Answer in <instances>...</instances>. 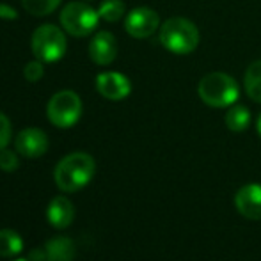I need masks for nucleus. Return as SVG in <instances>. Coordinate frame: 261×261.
Masks as SVG:
<instances>
[{"instance_id": "nucleus-1", "label": "nucleus", "mask_w": 261, "mask_h": 261, "mask_svg": "<svg viewBox=\"0 0 261 261\" xmlns=\"http://www.w3.org/2000/svg\"><path fill=\"white\" fill-rule=\"evenodd\" d=\"M96 172V162L89 153L76 151L64 156L57 164L54 178L57 187L66 194H73L82 190L91 183Z\"/></svg>"}, {"instance_id": "nucleus-2", "label": "nucleus", "mask_w": 261, "mask_h": 261, "mask_svg": "<svg viewBox=\"0 0 261 261\" xmlns=\"http://www.w3.org/2000/svg\"><path fill=\"white\" fill-rule=\"evenodd\" d=\"M197 94L203 103L213 109L231 107L240 96V87L237 80L224 71H212L204 75L197 84Z\"/></svg>"}, {"instance_id": "nucleus-3", "label": "nucleus", "mask_w": 261, "mask_h": 261, "mask_svg": "<svg viewBox=\"0 0 261 261\" xmlns=\"http://www.w3.org/2000/svg\"><path fill=\"white\" fill-rule=\"evenodd\" d=\"M160 43L169 52L187 55L199 45V29L187 18H169L160 27Z\"/></svg>"}, {"instance_id": "nucleus-4", "label": "nucleus", "mask_w": 261, "mask_h": 261, "mask_svg": "<svg viewBox=\"0 0 261 261\" xmlns=\"http://www.w3.org/2000/svg\"><path fill=\"white\" fill-rule=\"evenodd\" d=\"M68 43L64 32L52 23L38 27L32 34V54L41 62H59L66 55Z\"/></svg>"}, {"instance_id": "nucleus-5", "label": "nucleus", "mask_w": 261, "mask_h": 261, "mask_svg": "<svg viewBox=\"0 0 261 261\" xmlns=\"http://www.w3.org/2000/svg\"><path fill=\"white\" fill-rule=\"evenodd\" d=\"M98 23H100L98 11L84 2L68 4L61 13L62 29L73 38H86V36L93 34Z\"/></svg>"}, {"instance_id": "nucleus-6", "label": "nucleus", "mask_w": 261, "mask_h": 261, "mask_svg": "<svg viewBox=\"0 0 261 261\" xmlns=\"http://www.w3.org/2000/svg\"><path fill=\"white\" fill-rule=\"evenodd\" d=\"M48 121L57 128H71L82 116V100L75 91H59L46 107Z\"/></svg>"}, {"instance_id": "nucleus-7", "label": "nucleus", "mask_w": 261, "mask_h": 261, "mask_svg": "<svg viewBox=\"0 0 261 261\" xmlns=\"http://www.w3.org/2000/svg\"><path fill=\"white\" fill-rule=\"evenodd\" d=\"M160 27V16L156 11L149 9V7H135L130 11L124 20V31L132 36V38L144 39L153 36Z\"/></svg>"}, {"instance_id": "nucleus-8", "label": "nucleus", "mask_w": 261, "mask_h": 261, "mask_svg": "<svg viewBox=\"0 0 261 261\" xmlns=\"http://www.w3.org/2000/svg\"><path fill=\"white\" fill-rule=\"evenodd\" d=\"M96 91L110 101H121L132 93V82L119 71H103L96 76Z\"/></svg>"}, {"instance_id": "nucleus-9", "label": "nucleus", "mask_w": 261, "mask_h": 261, "mask_svg": "<svg viewBox=\"0 0 261 261\" xmlns=\"http://www.w3.org/2000/svg\"><path fill=\"white\" fill-rule=\"evenodd\" d=\"M14 148L25 158H39L48 151V137L39 128H25L16 135Z\"/></svg>"}, {"instance_id": "nucleus-10", "label": "nucleus", "mask_w": 261, "mask_h": 261, "mask_svg": "<svg viewBox=\"0 0 261 261\" xmlns=\"http://www.w3.org/2000/svg\"><path fill=\"white\" fill-rule=\"evenodd\" d=\"M234 206L238 213L249 220H261V185L249 183L242 187L234 196Z\"/></svg>"}, {"instance_id": "nucleus-11", "label": "nucleus", "mask_w": 261, "mask_h": 261, "mask_svg": "<svg viewBox=\"0 0 261 261\" xmlns=\"http://www.w3.org/2000/svg\"><path fill=\"white\" fill-rule=\"evenodd\" d=\"M117 55V41L116 36L107 31L98 32L89 45V57L94 64L109 66L114 62Z\"/></svg>"}, {"instance_id": "nucleus-12", "label": "nucleus", "mask_w": 261, "mask_h": 261, "mask_svg": "<svg viewBox=\"0 0 261 261\" xmlns=\"http://www.w3.org/2000/svg\"><path fill=\"white\" fill-rule=\"evenodd\" d=\"M46 219L55 229H66L68 226H71L73 219H75L73 203L64 196L54 197L48 204V210H46Z\"/></svg>"}, {"instance_id": "nucleus-13", "label": "nucleus", "mask_w": 261, "mask_h": 261, "mask_svg": "<svg viewBox=\"0 0 261 261\" xmlns=\"http://www.w3.org/2000/svg\"><path fill=\"white\" fill-rule=\"evenodd\" d=\"M46 261H73L76 254L75 242L68 237H55L46 242Z\"/></svg>"}, {"instance_id": "nucleus-14", "label": "nucleus", "mask_w": 261, "mask_h": 261, "mask_svg": "<svg viewBox=\"0 0 261 261\" xmlns=\"http://www.w3.org/2000/svg\"><path fill=\"white\" fill-rule=\"evenodd\" d=\"M224 121H226L227 130L240 134V132L247 130L249 124H251V112L244 105H231L229 110L226 112Z\"/></svg>"}, {"instance_id": "nucleus-15", "label": "nucleus", "mask_w": 261, "mask_h": 261, "mask_svg": "<svg viewBox=\"0 0 261 261\" xmlns=\"http://www.w3.org/2000/svg\"><path fill=\"white\" fill-rule=\"evenodd\" d=\"M245 93L256 103H261V59L249 64L244 76Z\"/></svg>"}, {"instance_id": "nucleus-16", "label": "nucleus", "mask_w": 261, "mask_h": 261, "mask_svg": "<svg viewBox=\"0 0 261 261\" xmlns=\"http://www.w3.org/2000/svg\"><path fill=\"white\" fill-rule=\"evenodd\" d=\"M23 251V240L13 229H0V256L13 258Z\"/></svg>"}, {"instance_id": "nucleus-17", "label": "nucleus", "mask_w": 261, "mask_h": 261, "mask_svg": "<svg viewBox=\"0 0 261 261\" xmlns=\"http://www.w3.org/2000/svg\"><path fill=\"white\" fill-rule=\"evenodd\" d=\"M61 0H21V6L32 16H48L59 7Z\"/></svg>"}, {"instance_id": "nucleus-18", "label": "nucleus", "mask_w": 261, "mask_h": 261, "mask_svg": "<svg viewBox=\"0 0 261 261\" xmlns=\"http://www.w3.org/2000/svg\"><path fill=\"white\" fill-rule=\"evenodd\" d=\"M98 14L105 21H119L124 16V2L123 0H103L98 7Z\"/></svg>"}, {"instance_id": "nucleus-19", "label": "nucleus", "mask_w": 261, "mask_h": 261, "mask_svg": "<svg viewBox=\"0 0 261 261\" xmlns=\"http://www.w3.org/2000/svg\"><path fill=\"white\" fill-rule=\"evenodd\" d=\"M20 167V160H18V155L11 149L4 148L0 151V169L6 172H14Z\"/></svg>"}, {"instance_id": "nucleus-20", "label": "nucleus", "mask_w": 261, "mask_h": 261, "mask_svg": "<svg viewBox=\"0 0 261 261\" xmlns=\"http://www.w3.org/2000/svg\"><path fill=\"white\" fill-rule=\"evenodd\" d=\"M23 76L29 80V82H38V80H41V76H43V62L39 61V59L27 62V64H25V68H23Z\"/></svg>"}, {"instance_id": "nucleus-21", "label": "nucleus", "mask_w": 261, "mask_h": 261, "mask_svg": "<svg viewBox=\"0 0 261 261\" xmlns=\"http://www.w3.org/2000/svg\"><path fill=\"white\" fill-rule=\"evenodd\" d=\"M11 121L7 119L6 114L0 112V151H2L4 148H7V144H9L11 141Z\"/></svg>"}, {"instance_id": "nucleus-22", "label": "nucleus", "mask_w": 261, "mask_h": 261, "mask_svg": "<svg viewBox=\"0 0 261 261\" xmlns=\"http://www.w3.org/2000/svg\"><path fill=\"white\" fill-rule=\"evenodd\" d=\"M0 18L2 20H16L18 11L14 7L7 6V4H0Z\"/></svg>"}, {"instance_id": "nucleus-23", "label": "nucleus", "mask_w": 261, "mask_h": 261, "mask_svg": "<svg viewBox=\"0 0 261 261\" xmlns=\"http://www.w3.org/2000/svg\"><path fill=\"white\" fill-rule=\"evenodd\" d=\"M29 261H46V251L45 249H34V251H31V254H29Z\"/></svg>"}, {"instance_id": "nucleus-24", "label": "nucleus", "mask_w": 261, "mask_h": 261, "mask_svg": "<svg viewBox=\"0 0 261 261\" xmlns=\"http://www.w3.org/2000/svg\"><path fill=\"white\" fill-rule=\"evenodd\" d=\"M256 130H258V134H259V137H261V112H259V116H258V121H256Z\"/></svg>"}, {"instance_id": "nucleus-25", "label": "nucleus", "mask_w": 261, "mask_h": 261, "mask_svg": "<svg viewBox=\"0 0 261 261\" xmlns=\"http://www.w3.org/2000/svg\"><path fill=\"white\" fill-rule=\"evenodd\" d=\"M16 261H29V259H16Z\"/></svg>"}]
</instances>
